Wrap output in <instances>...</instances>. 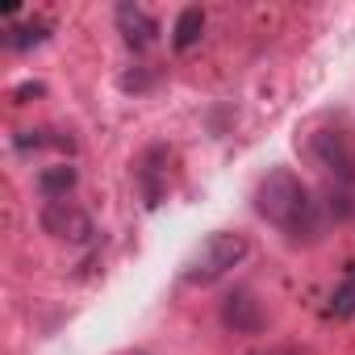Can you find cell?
Returning <instances> with one entry per match:
<instances>
[{"label": "cell", "mask_w": 355, "mask_h": 355, "mask_svg": "<svg viewBox=\"0 0 355 355\" xmlns=\"http://www.w3.org/2000/svg\"><path fill=\"white\" fill-rule=\"evenodd\" d=\"M222 318H226V326H234V330H259V305H255L247 293H234V297L226 301Z\"/></svg>", "instance_id": "cell-6"}, {"label": "cell", "mask_w": 355, "mask_h": 355, "mask_svg": "<svg viewBox=\"0 0 355 355\" xmlns=\"http://www.w3.org/2000/svg\"><path fill=\"white\" fill-rule=\"evenodd\" d=\"M263 355H297V351H288V347H272V351H263Z\"/></svg>", "instance_id": "cell-11"}, {"label": "cell", "mask_w": 355, "mask_h": 355, "mask_svg": "<svg viewBox=\"0 0 355 355\" xmlns=\"http://www.w3.org/2000/svg\"><path fill=\"white\" fill-rule=\"evenodd\" d=\"M117 26H121V34H125L130 46H146V42L155 38V21H150L142 9H134V5H121V9H117Z\"/></svg>", "instance_id": "cell-5"}, {"label": "cell", "mask_w": 355, "mask_h": 355, "mask_svg": "<svg viewBox=\"0 0 355 355\" xmlns=\"http://www.w3.org/2000/svg\"><path fill=\"white\" fill-rule=\"evenodd\" d=\"M330 309H334V318H351V313H355V280H347V284L334 293Z\"/></svg>", "instance_id": "cell-9"}, {"label": "cell", "mask_w": 355, "mask_h": 355, "mask_svg": "<svg viewBox=\"0 0 355 355\" xmlns=\"http://www.w3.org/2000/svg\"><path fill=\"white\" fill-rule=\"evenodd\" d=\"M201 30H205L201 9H184V13H180V21H175V30H171V34H175V38H171V42H175V51H189V46L201 38Z\"/></svg>", "instance_id": "cell-8"}, {"label": "cell", "mask_w": 355, "mask_h": 355, "mask_svg": "<svg viewBox=\"0 0 355 355\" xmlns=\"http://www.w3.org/2000/svg\"><path fill=\"white\" fill-rule=\"evenodd\" d=\"M42 38H46V34H42V30H21V34H17V38H13V46H21V51H26V46H30V42H42Z\"/></svg>", "instance_id": "cell-10"}, {"label": "cell", "mask_w": 355, "mask_h": 355, "mask_svg": "<svg viewBox=\"0 0 355 355\" xmlns=\"http://www.w3.org/2000/svg\"><path fill=\"white\" fill-rule=\"evenodd\" d=\"M243 255H247V239H243V234H209V239L193 251V259L184 263V280L209 284V280L226 276Z\"/></svg>", "instance_id": "cell-2"}, {"label": "cell", "mask_w": 355, "mask_h": 355, "mask_svg": "<svg viewBox=\"0 0 355 355\" xmlns=\"http://www.w3.org/2000/svg\"><path fill=\"white\" fill-rule=\"evenodd\" d=\"M42 226H46V234L67 239V243H88V239H92V222H88V214H80L71 201H46V209H42Z\"/></svg>", "instance_id": "cell-3"}, {"label": "cell", "mask_w": 355, "mask_h": 355, "mask_svg": "<svg viewBox=\"0 0 355 355\" xmlns=\"http://www.w3.org/2000/svg\"><path fill=\"white\" fill-rule=\"evenodd\" d=\"M71 184H76V167H46V171L38 175V189H42V197H51V201L67 197Z\"/></svg>", "instance_id": "cell-7"}, {"label": "cell", "mask_w": 355, "mask_h": 355, "mask_svg": "<svg viewBox=\"0 0 355 355\" xmlns=\"http://www.w3.org/2000/svg\"><path fill=\"white\" fill-rule=\"evenodd\" d=\"M309 155L322 171H334L338 180H355V150L347 146L343 134H313Z\"/></svg>", "instance_id": "cell-4"}, {"label": "cell", "mask_w": 355, "mask_h": 355, "mask_svg": "<svg viewBox=\"0 0 355 355\" xmlns=\"http://www.w3.org/2000/svg\"><path fill=\"white\" fill-rule=\"evenodd\" d=\"M134 355H142V351H134Z\"/></svg>", "instance_id": "cell-12"}, {"label": "cell", "mask_w": 355, "mask_h": 355, "mask_svg": "<svg viewBox=\"0 0 355 355\" xmlns=\"http://www.w3.org/2000/svg\"><path fill=\"white\" fill-rule=\"evenodd\" d=\"M255 209H259L272 226H284V230H293V234H297V230L309 222L313 201H309L305 184L297 180L293 171L276 167V171H268V175H263L259 189H255Z\"/></svg>", "instance_id": "cell-1"}]
</instances>
